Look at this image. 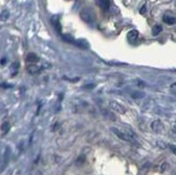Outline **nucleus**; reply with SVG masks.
Listing matches in <instances>:
<instances>
[{
    "mask_svg": "<svg viewBox=\"0 0 176 175\" xmlns=\"http://www.w3.org/2000/svg\"><path fill=\"white\" fill-rule=\"evenodd\" d=\"M80 18L83 20V22L88 23V24H93L96 20L95 13L92 9L90 8H84L80 11Z\"/></svg>",
    "mask_w": 176,
    "mask_h": 175,
    "instance_id": "obj_1",
    "label": "nucleus"
},
{
    "mask_svg": "<svg viewBox=\"0 0 176 175\" xmlns=\"http://www.w3.org/2000/svg\"><path fill=\"white\" fill-rule=\"evenodd\" d=\"M109 108H110V110L120 113V115H124V113H126V107H124L122 104H120V103L116 102V101H111V102L109 103Z\"/></svg>",
    "mask_w": 176,
    "mask_h": 175,
    "instance_id": "obj_2",
    "label": "nucleus"
},
{
    "mask_svg": "<svg viewBox=\"0 0 176 175\" xmlns=\"http://www.w3.org/2000/svg\"><path fill=\"white\" fill-rule=\"evenodd\" d=\"M111 131L114 132V134H116L117 136L119 138H121L122 141H126V142H132V143H135L134 140H132V138L130 137V136L128 135V134L126 133V132H123V131L119 130V129H117V128H112Z\"/></svg>",
    "mask_w": 176,
    "mask_h": 175,
    "instance_id": "obj_3",
    "label": "nucleus"
},
{
    "mask_svg": "<svg viewBox=\"0 0 176 175\" xmlns=\"http://www.w3.org/2000/svg\"><path fill=\"white\" fill-rule=\"evenodd\" d=\"M150 126H151V130L158 134L162 133L163 131H164V124H163L160 120H154Z\"/></svg>",
    "mask_w": 176,
    "mask_h": 175,
    "instance_id": "obj_4",
    "label": "nucleus"
},
{
    "mask_svg": "<svg viewBox=\"0 0 176 175\" xmlns=\"http://www.w3.org/2000/svg\"><path fill=\"white\" fill-rule=\"evenodd\" d=\"M51 23H52L55 31H56L58 35H62V26H61L60 18H58V16H53V18H51Z\"/></svg>",
    "mask_w": 176,
    "mask_h": 175,
    "instance_id": "obj_5",
    "label": "nucleus"
},
{
    "mask_svg": "<svg viewBox=\"0 0 176 175\" xmlns=\"http://www.w3.org/2000/svg\"><path fill=\"white\" fill-rule=\"evenodd\" d=\"M26 69H27V71H28L29 74H31V75H35V74H38L40 70H41V67H40L39 65L35 64V63H30V64L26 67Z\"/></svg>",
    "mask_w": 176,
    "mask_h": 175,
    "instance_id": "obj_6",
    "label": "nucleus"
},
{
    "mask_svg": "<svg viewBox=\"0 0 176 175\" xmlns=\"http://www.w3.org/2000/svg\"><path fill=\"white\" fill-rule=\"evenodd\" d=\"M97 3H98V6L101 7V9L104 10V11L109 10V7H110L109 0H97Z\"/></svg>",
    "mask_w": 176,
    "mask_h": 175,
    "instance_id": "obj_7",
    "label": "nucleus"
},
{
    "mask_svg": "<svg viewBox=\"0 0 176 175\" xmlns=\"http://www.w3.org/2000/svg\"><path fill=\"white\" fill-rule=\"evenodd\" d=\"M163 22H164L165 24H167V25H174V24H176V18H174V16H172V15H167V14H165V15L163 16Z\"/></svg>",
    "mask_w": 176,
    "mask_h": 175,
    "instance_id": "obj_8",
    "label": "nucleus"
},
{
    "mask_svg": "<svg viewBox=\"0 0 176 175\" xmlns=\"http://www.w3.org/2000/svg\"><path fill=\"white\" fill-rule=\"evenodd\" d=\"M126 37H128V39L130 40V41H135V40L137 39V37H138V31H137L136 29H132V30H130L128 33Z\"/></svg>",
    "mask_w": 176,
    "mask_h": 175,
    "instance_id": "obj_9",
    "label": "nucleus"
},
{
    "mask_svg": "<svg viewBox=\"0 0 176 175\" xmlns=\"http://www.w3.org/2000/svg\"><path fill=\"white\" fill-rule=\"evenodd\" d=\"M26 62L27 63H37V62H39V58H38V55L35 53H28L26 56Z\"/></svg>",
    "mask_w": 176,
    "mask_h": 175,
    "instance_id": "obj_10",
    "label": "nucleus"
},
{
    "mask_svg": "<svg viewBox=\"0 0 176 175\" xmlns=\"http://www.w3.org/2000/svg\"><path fill=\"white\" fill-rule=\"evenodd\" d=\"M131 97L134 98V100H141V98L145 97V93L141 91H134L131 93Z\"/></svg>",
    "mask_w": 176,
    "mask_h": 175,
    "instance_id": "obj_11",
    "label": "nucleus"
},
{
    "mask_svg": "<svg viewBox=\"0 0 176 175\" xmlns=\"http://www.w3.org/2000/svg\"><path fill=\"white\" fill-rule=\"evenodd\" d=\"M10 16V12L8 10H3L0 14V21H7Z\"/></svg>",
    "mask_w": 176,
    "mask_h": 175,
    "instance_id": "obj_12",
    "label": "nucleus"
},
{
    "mask_svg": "<svg viewBox=\"0 0 176 175\" xmlns=\"http://www.w3.org/2000/svg\"><path fill=\"white\" fill-rule=\"evenodd\" d=\"M10 130V123L8 121L3 122L2 124H1V131H2L3 133H8Z\"/></svg>",
    "mask_w": 176,
    "mask_h": 175,
    "instance_id": "obj_13",
    "label": "nucleus"
},
{
    "mask_svg": "<svg viewBox=\"0 0 176 175\" xmlns=\"http://www.w3.org/2000/svg\"><path fill=\"white\" fill-rule=\"evenodd\" d=\"M161 31H162V27H161L160 25H156V26L152 27V35L154 36L159 35Z\"/></svg>",
    "mask_w": 176,
    "mask_h": 175,
    "instance_id": "obj_14",
    "label": "nucleus"
},
{
    "mask_svg": "<svg viewBox=\"0 0 176 175\" xmlns=\"http://www.w3.org/2000/svg\"><path fill=\"white\" fill-rule=\"evenodd\" d=\"M84 161H86V157H84V156H80L77 159V161H76V164H77V165H81V164L84 163Z\"/></svg>",
    "mask_w": 176,
    "mask_h": 175,
    "instance_id": "obj_15",
    "label": "nucleus"
},
{
    "mask_svg": "<svg viewBox=\"0 0 176 175\" xmlns=\"http://www.w3.org/2000/svg\"><path fill=\"white\" fill-rule=\"evenodd\" d=\"M6 153H5V162L7 163L8 160H9V156H10V148L9 147H7V149H6Z\"/></svg>",
    "mask_w": 176,
    "mask_h": 175,
    "instance_id": "obj_16",
    "label": "nucleus"
},
{
    "mask_svg": "<svg viewBox=\"0 0 176 175\" xmlns=\"http://www.w3.org/2000/svg\"><path fill=\"white\" fill-rule=\"evenodd\" d=\"M169 148L171 149V150H172V153H173L174 155L176 156V146H175V145H172V144H170V145H169Z\"/></svg>",
    "mask_w": 176,
    "mask_h": 175,
    "instance_id": "obj_17",
    "label": "nucleus"
},
{
    "mask_svg": "<svg viewBox=\"0 0 176 175\" xmlns=\"http://www.w3.org/2000/svg\"><path fill=\"white\" fill-rule=\"evenodd\" d=\"M146 11H147V8H146V5H144L143 7L141 8V10H139V12H141V14H145Z\"/></svg>",
    "mask_w": 176,
    "mask_h": 175,
    "instance_id": "obj_18",
    "label": "nucleus"
},
{
    "mask_svg": "<svg viewBox=\"0 0 176 175\" xmlns=\"http://www.w3.org/2000/svg\"><path fill=\"white\" fill-rule=\"evenodd\" d=\"M6 63H7V58H2V60H1V61H0V64H1V65H3V64H6Z\"/></svg>",
    "mask_w": 176,
    "mask_h": 175,
    "instance_id": "obj_19",
    "label": "nucleus"
},
{
    "mask_svg": "<svg viewBox=\"0 0 176 175\" xmlns=\"http://www.w3.org/2000/svg\"><path fill=\"white\" fill-rule=\"evenodd\" d=\"M1 86H2V88H10V86H9V84H1Z\"/></svg>",
    "mask_w": 176,
    "mask_h": 175,
    "instance_id": "obj_20",
    "label": "nucleus"
}]
</instances>
